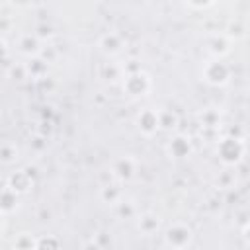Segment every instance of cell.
Returning <instances> with one entry per match:
<instances>
[{
	"mask_svg": "<svg viewBox=\"0 0 250 250\" xmlns=\"http://www.w3.org/2000/svg\"><path fill=\"white\" fill-rule=\"evenodd\" d=\"M168 152L174 156V158H186L189 152H191V143L188 137L184 135H178L174 139H170L168 143Z\"/></svg>",
	"mask_w": 250,
	"mask_h": 250,
	"instance_id": "52a82bcc",
	"label": "cell"
},
{
	"mask_svg": "<svg viewBox=\"0 0 250 250\" xmlns=\"http://www.w3.org/2000/svg\"><path fill=\"white\" fill-rule=\"evenodd\" d=\"M18 158V148L14 145H2L0 146V162L4 164H10Z\"/></svg>",
	"mask_w": 250,
	"mask_h": 250,
	"instance_id": "4fadbf2b",
	"label": "cell"
},
{
	"mask_svg": "<svg viewBox=\"0 0 250 250\" xmlns=\"http://www.w3.org/2000/svg\"><path fill=\"white\" fill-rule=\"evenodd\" d=\"M119 197H121V191H119V188H115V186H105V188L102 189V199H104V201L119 203Z\"/></svg>",
	"mask_w": 250,
	"mask_h": 250,
	"instance_id": "5bb4252c",
	"label": "cell"
},
{
	"mask_svg": "<svg viewBox=\"0 0 250 250\" xmlns=\"http://www.w3.org/2000/svg\"><path fill=\"white\" fill-rule=\"evenodd\" d=\"M29 186H31V180H29L27 174H23V172H16V174L10 176V186H8V188L14 189L16 193H23V191H27Z\"/></svg>",
	"mask_w": 250,
	"mask_h": 250,
	"instance_id": "9c48e42d",
	"label": "cell"
},
{
	"mask_svg": "<svg viewBox=\"0 0 250 250\" xmlns=\"http://www.w3.org/2000/svg\"><path fill=\"white\" fill-rule=\"evenodd\" d=\"M16 191L14 189H4L2 193H0V211L2 213H8V211H12L16 205Z\"/></svg>",
	"mask_w": 250,
	"mask_h": 250,
	"instance_id": "8fae6325",
	"label": "cell"
},
{
	"mask_svg": "<svg viewBox=\"0 0 250 250\" xmlns=\"http://www.w3.org/2000/svg\"><path fill=\"white\" fill-rule=\"evenodd\" d=\"M191 229L188 227V225H184V223H176V225H172L168 230H166V234H164V240H166V244L168 246H172V248H184V246H188L189 242H191Z\"/></svg>",
	"mask_w": 250,
	"mask_h": 250,
	"instance_id": "3957f363",
	"label": "cell"
},
{
	"mask_svg": "<svg viewBox=\"0 0 250 250\" xmlns=\"http://www.w3.org/2000/svg\"><path fill=\"white\" fill-rule=\"evenodd\" d=\"M135 170H137V162L131 158V156H125V158H119L115 160L113 164V176L121 182H127L135 176Z\"/></svg>",
	"mask_w": 250,
	"mask_h": 250,
	"instance_id": "8992f818",
	"label": "cell"
},
{
	"mask_svg": "<svg viewBox=\"0 0 250 250\" xmlns=\"http://www.w3.org/2000/svg\"><path fill=\"white\" fill-rule=\"evenodd\" d=\"M203 78L213 86H223L230 78V68L223 61H209L203 66Z\"/></svg>",
	"mask_w": 250,
	"mask_h": 250,
	"instance_id": "7a4b0ae2",
	"label": "cell"
},
{
	"mask_svg": "<svg viewBox=\"0 0 250 250\" xmlns=\"http://www.w3.org/2000/svg\"><path fill=\"white\" fill-rule=\"evenodd\" d=\"M18 49L23 55H35L39 51V39H37V35H23V37H20Z\"/></svg>",
	"mask_w": 250,
	"mask_h": 250,
	"instance_id": "30bf717a",
	"label": "cell"
},
{
	"mask_svg": "<svg viewBox=\"0 0 250 250\" xmlns=\"http://www.w3.org/2000/svg\"><path fill=\"white\" fill-rule=\"evenodd\" d=\"M100 47H102L105 53L115 55V53H119V51L123 49V39H121V35H117V33H105V35L100 39Z\"/></svg>",
	"mask_w": 250,
	"mask_h": 250,
	"instance_id": "ba28073f",
	"label": "cell"
},
{
	"mask_svg": "<svg viewBox=\"0 0 250 250\" xmlns=\"http://www.w3.org/2000/svg\"><path fill=\"white\" fill-rule=\"evenodd\" d=\"M217 154L221 156V160L229 166L236 164L242 160V154H244V143L240 139H232V137H225L219 146H217Z\"/></svg>",
	"mask_w": 250,
	"mask_h": 250,
	"instance_id": "6da1fadb",
	"label": "cell"
},
{
	"mask_svg": "<svg viewBox=\"0 0 250 250\" xmlns=\"http://www.w3.org/2000/svg\"><path fill=\"white\" fill-rule=\"evenodd\" d=\"M2 229H4V213L0 211V230H2Z\"/></svg>",
	"mask_w": 250,
	"mask_h": 250,
	"instance_id": "2e32d148",
	"label": "cell"
},
{
	"mask_svg": "<svg viewBox=\"0 0 250 250\" xmlns=\"http://www.w3.org/2000/svg\"><path fill=\"white\" fill-rule=\"evenodd\" d=\"M193 8H203V6H209V4H213V0H188Z\"/></svg>",
	"mask_w": 250,
	"mask_h": 250,
	"instance_id": "9a60e30c",
	"label": "cell"
},
{
	"mask_svg": "<svg viewBox=\"0 0 250 250\" xmlns=\"http://www.w3.org/2000/svg\"><path fill=\"white\" fill-rule=\"evenodd\" d=\"M156 229H158V221H156V217H152V215H145V217L139 221V230L145 232L146 236H148V234H154Z\"/></svg>",
	"mask_w": 250,
	"mask_h": 250,
	"instance_id": "7c38bea8",
	"label": "cell"
},
{
	"mask_svg": "<svg viewBox=\"0 0 250 250\" xmlns=\"http://www.w3.org/2000/svg\"><path fill=\"white\" fill-rule=\"evenodd\" d=\"M123 90L127 94H131V96H145L150 90V78H148V74H145L141 70L131 72L125 78V82H123Z\"/></svg>",
	"mask_w": 250,
	"mask_h": 250,
	"instance_id": "277c9868",
	"label": "cell"
},
{
	"mask_svg": "<svg viewBox=\"0 0 250 250\" xmlns=\"http://www.w3.org/2000/svg\"><path fill=\"white\" fill-rule=\"evenodd\" d=\"M137 125H139V131L146 137L154 135L158 129H160V123H158V111L154 109H145L137 115Z\"/></svg>",
	"mask_w": 250,
	"mask_h": 250,
	"instance_id": "5b68a950",
	"label": "cell"
}]
</instances>
